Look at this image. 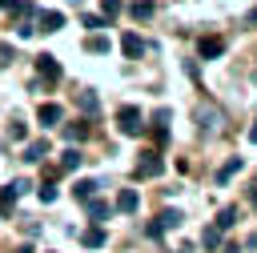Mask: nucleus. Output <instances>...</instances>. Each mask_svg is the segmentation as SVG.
<instances>
[{"instance_id": "0eeeda50", "label": "nucleus", "mask_w": 257, "mask_h": 253, "mask_svg": "<svg viewBox=\"0 0 257 253\" xmlns=\"http://www.w3.org/2000/svg\"><path fill=\"white\" fill-rule=\"evenodd\" d=\"M44 157H48V137H36V141H28V145H24V161H32V165H36V161H44Z\"/></svg>"}, {"instance_id": "b1692460", "label": "nucleus", "mask_w": 257, "mask_h": 253, "mask_svg": "<svg viewBox=\"0 0 257 253\" xmlns=\"http://www.w3.org/2000/svg\"><path fill=\"white\" fill-rule=\"evenodd\" d=\"M100 8H104V20H108V16H116L124 4H120V0H100Z\"/></svg>"}, {"instance_id": "c756f323", "label": "nucleus", "mask_w": 257, "mask_h": 253, "mask_svg": "<svg viewBox=\"0 0 257 253\" xmlns=\"http://www.w3.org/2000/svg\"><path fill=\"white\" fill-rule=\"evenodd\" d=\"M249 141H253V145H257V124H253V129H249Z\"/></svg>"}, {"instance_id": "1a4fd4ad", "label": "nucleus", "mask_w": 257, "mask_h": 253, "mask_svg": "<svg viewBox=\"0 0 257 253\" xmlns=\"http://www.w3.org/2000/svg\"><path fill=\"white\" fill-rule=\"evenodd\" d=\"M137 201H141L137 189H120V193H116V209H120V213H137Z\"/></svg>"}, {"instance_id": "bb28decb", "label": "nucleus", "mask_w": 257, "mask_h": 253, "mask_svg": "<svg viewBox=\"0 0 257 253\" xmlns=\"http://www.w3.org/2000/svg\"><path fill=\"white\" fill-rule=\"evenodd\" d=\"M24 137H28V129H24L20 120H12V141H24Z\"/></svg>"}, {"instance_id": "5701e85b", "label": "nucleus", "mask_w": 257, "mask_h": 253, "mask_svg": "<svg viewBox=\"0 0 257 253\" xmlns=\"http://www.w3.org/2000/svg\"><path fill=\"white\" fill-rule=\"evenodd\" d=\"M36 197H40L44 205H52V201H56V185H48V181H44V185L36 189Z\"/></svg>"}, {"instance_id": "2eb2a0df", "label": "nucleus", "mask_w": 257, "mask_h": 253, "mask_svg": "<svg viewBox=\"0 0 257 253\" xmlns=\"http://www.w3.org/2000/svg\"><path fill=\"white\" fill-rule=\"evenodd\" d=\"M16 201H20V197H16V189H12V185H8V189H0V213H4V217L16 209Z\"/></svg>"}, {"instance_id": "7c9ffc66", "label": "nucleus", "mask_w": 257, "mask_h": 253, "mask_svg": "<svg viewBox=\"0 0 257 253\" xmlns=\"http://www.w3.org/2000/svg\"><path fill=\"white\" fill-rule=\"evenodd\" d=\"M16 253H32V249H28V245H24V249H16Z\"/></svg>"}, {"instance_id": "a211bd4d", "label": "nucleus", "mask_w": 257, "mask_h": 253, "mask_svg": "<svg viewBox=\"0 0 257 253\" xmlns=\"http://www.w3.org/2000/svg\"><path fill=\"white\" fill-rule=\"evenodd\" d=\"M88 137V124L84 120H76V124H64V141H84Z\"/></svg>"}, {"instance_id": "6e6552de", "label": "nucleus", "mask_w": 257, "mask_h": 253, "mask_svg": "<svg viewBox=\"0 0 257 253\" xmlns=\"http://www.w3.org/2000/svg\"><path fill=\"white\" fill-rule=\"evenodd\" d=\"M221 52H225V40H221V36H205V40H201V56H205V60H213V56H221Z\"/></svg>"}, {"instance_id": "412c9836", "label": "nucleus", "mask_w": 257, "mask_h": 253, "mask_svg": "<svg viewBox=\"0 0 257 253\" xmlns=\"http://www.w3.org/2000/svg\"><path fill=\"white\" fill-rule=\"evenodd\" d=\"M80 108H84V112H96V108H100V100H96V92H92V88H84V92H80Z\"/></svg>"}, {"instance_id": "f8f14e48", "label": "nucleus", "mask_w": 257, "mask_h": 253, "mask_svg": "<svg viewBox=\"0 0 257 253\" xmlns=\"http://www.w3.org/2000/svg\"><path fill=\"white\" fill-rule=\"evenodd\" d=\"M241 169H245V161H241V157H229V161H225V165H221V169H217V181H221V185H225V181H229V177H233V173H241Z\"/></svg>"}, {"instance_id": "dca6fc26", "label": "nucleus", "mask_w": 257, "mask_h": 253, "mask_svg": "<svg viewBox=\"0 0 257 253\" xmlns=\"http://www.w3.org/2000/svg\"><path fill=\"white\" fill-rule=\"evenodd\" d=\"M80 241H84V249H104V241H108V237H104V229H88Z\"/></svg>"}, {"instance_id": "7ed1b4c3", "label": "nucleus", "mask_w": 257, "mask_h": 253, "mask_svg": "<svg viewBox=\"0 0 257 253\" xmlns=\"http://www.w3.org/2000/svg\"><path fill=\"white\" fill-rule=\"evenodd\" d=\"M181 221H185V217H181L177 209H161V213H157V221H149V229H145V233H149V237H161L165 229H177Z\"/></svg>"}, {"instance_id": "aec40b11", "label": "nucleus", "mask_w": 257, "mask_h": 253, "mask_svg": "<svg viewBox=\"0 0 257 253\" xmlns=\"http://www.w3.org/2000/svg\"><path fill=\"white\" fill-rule=\"evenodd\" d=\"M84 48H88V52H108L112 44H108V36H100V32H96V36H88V44H84Z\"/></svg>"}, {"instance_id": "39448f33", "label": "nucleus", "mask_w": 257, "mask_h": 253, "mask_svg": "<svg viewBox=\"0 0 257 253\" xmlns=\"http://www.w3.org/2000/svg\"><path fill=\"white\" fill-rule=\"evenodd\" d=\"M36 72H40L44 80H60V64H56V56H52V52H40V56H36Z\"/></svg>"}, {"instance_id": "9d476101", "label": "nucleus", "mask_w": 257, "mask_h": 253, "mask_svg": "<svg viewBox=\"0 0 257 253\" xmlns=\"http://www.w3.org/2000/svg\"><path fill=\"white\" fill-rule=\"evenodd\" d=\"M237 221H241V213H237V205H225V209L217 213V229H221V233H225V229H233Z\"/></svg>"}, {"instance_id": "ddd939ff", "label": "nucleus", "mask_w": 257, "mask_h": 253, "mask_svg": "<svg viewBox=\"0 0 257 253\" xmlns=\"http://www.w3.org/2000/svg\"><path fill=\"white\" fill-rule=\"evenodd\" d=\"M80 161H84V157H80L76 149H64V153H60V173H72Z\"/></svg>"}, {"instance_id": "4be33fe9", "label": "nucleus", "mask_w": 257, "mask_h": 253, "mask_svg": "<svg viewBox=\"0 0 257 253\" xmlns=\"http://www.w3.org/2000/svg\"><path fill=\"white\" fill-rule=\"evenodd\" d=\"M201 241H205V249H217V245H221V229H217V225H209V229L201 233Z\"/></svg>"}, {"instance_id": "cd10ccee", "label": "nucleus", "mask_w": 257, "mask_h": 253, "mask_svg": "<svg viewBox=\"0 0 257 253\" xmlns=\"http://www.w3.org/2000/svg\"><path fill=\"white\" fill-rule=\"evenodd\" d=\"M249 205H253V209H257V185H253V189H249Z\"/></svg>"}, {"instance_id": "6ab92c4d", "label": "nucleus", "mask_w": 257, "mask_h": 253, "mask_svg": "<svg viewBox=\"0 0 257 253\" xmlns=\"http://www.w3.org/2000/svg\"><path fill=\"white\" fill-rule=\"evenodd\" d=\"M84 205H88V217H92V221H104V217H108V205H104V201L92 197V201H84Z\"/></svg>"}, {"instance_id": "393cba45", "label": "nucleus", "mask_w": 257, "mask_h": 253, "mask_svg": "<svg viewBox=\"0 0 257 253\" xmlns=\"http://www.w3.org/2000/svg\"><path fill=\"white\" fill-rule=\"evenodd\" d=\"M80 24H84V28H104L108 20H104V16H80Z\"/></svg>"}, {"instance_id": "f3484780", "label": "nucleus", "mask_w": 257, "mask_h": 253, "mask_svg": "<svg viewBox=\"0 0 257 253\" xmlns=\"http://www.w3.org/2000/svg\"><path fill=\"white\" fill-rule=\"evenodd\" d=\"M128 12H133L137 20H149V16H153V0H133V4H128Z\"/></svg>"}, {"instance_id": "4468645a", "label": "nucleus", "mask_w": 257, "mask_h": 253, "mask_svg": "<svg viewBox=\"0 0 257 253\" xmlns=\"http://www.w3.org/2000/svg\"><path fill=\"white\" fill-rule=\"evenodd\" d=\"M96 189H100L96 181H76V189H72V197H76V201H92V193H96Z\"/></svg>"}, {"instance_id": "f257e3e1", "label": "nucleus", "mask_w": 257, "mask_h": 253, "mask_svg": "<svg viewBox=\"0 0 257 253\" xmlns=\"http://www.w3.org/2000/svg\"><path fill=\"white\" fill-rule=\"evenodd\" d=\"M161 173H165V161H161V153H153V149L141 153L137 165H133V177H137V181H153V177H161Z\"/></svg>"}, {"instance_id": "473e14b6", "label": "nucleus", "mask_w": 257, "mask_h": 253, "mask_svg": "<svg viewBox=\"0 0 257 253\" xmlns=\"http://www.w3.org/2000/svg\"><path fill=\"white\" fill-rule=\"evenodd\" d=\"M181 253H189V249H181Z\"/></svg>"}, {"instance_id": "20e7f679", "label": "nucleus", "mask_w": 257, "mask_h": 253, "mask_svg": "<svg viewBox=\"0 0 257 253\" xmlns=\"http://www.w3.org/2000/svg\"><path fill=\"white\" fill-rule=\"evenodd\" d=\"M36 28H44V32H60V28H64V12H56V8L36 12Z\"/></svg>"}, {"instance_id": "a878e982", "label": "nucleus", "mask_w": 257, "mask_h": 253, "mask_svg": "<svg viewBox=\"0 0 257 253\" xmlns=\"http://www.w3.org/2000/svg\"><path fill=\"white\" fill-rule=\"evenodd\" d=\"M16 32H20V36H32V32H36V24H32V20H20V24H16Z\"/></svg>"}, {"instance_id": "f03ea898", "label": "nucleus", "mask_w": 257, "mask_h": 253, "mask_svg": "<svg viewBox=\"0 0 257 253\" xmlns=\"http://www.w3.org/2000/svg\"><path fill=\"white\" fill-rule=\"evenodd\" d=\"M116 124H120L124 137H137V133L145 129V124H141V108H137V104H120V108H116Z\"/></svg>"}, {"instance_id": "423d86ee", "label": "nucleus", "mask_w": 257, "mask_h": 253, "mask_svg": "<svg viewBox=\"0 0 257 253\" xmlns=\"http://www.w3.org/2000/svg\"><path fill=\"white\" fill-rule=\"evenodd\" d=\"M36 120H40L44 129H48V124H60V120H64V108L48 100V104H40V108H36Z\"/></svg>"}, {"instance_id": "2f4dec72", "label": "nucleus", "mask_w": 257, "mask_h": 253, "mask_svg": "<svg viewBox=\"0 0 257 253\" xmlns=\"http://www.w3.org/2000/svg\"><path fill=\"white\" fill-rule=\"evenodd\" d=\"M225 253H237V249H225Z\"/></svg>"}, {"instance_id": "9b49d317", "label": "nucleus", "mask_w": 257, "mask_h": 253, "mask_svg": "<svg viewBox=\"0 0 257 253\" xmlns=\"http://www.w3.org/2000/svg\"><path fill=\"white\" fill-rule=\"evenodd\" d=\"M120 48H124V56H141V52H145V40H141L137 32H124V40H120Z\"/></svg>"}, {"instance_id": "c85d7f7f", "label": "nucleus", "mask_w": 257, "mask_h": 253, "mask_svg": "<svg viewBox=\"0 0 257 253\" xmlns=\"http://www.w3.org/2000/svg\"><path fill=\"white\" fill-rule=\"evenodd\" d=\"M245 24H257V8H253V12H249V16H245Z\"/></svg>"}]
</instances>
